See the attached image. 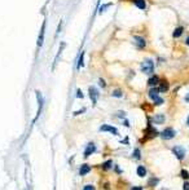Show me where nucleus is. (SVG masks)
<instances>
[{"mask_svg":"<svg viewBox=\"0 0 189 190\" xmlns=\"http://www.w3.org/2000/svg\"><path fill=\"white\" fill-rule=\"evenodd\" d=\"M148 96H149V98L154 102V105L158 106V105H162V103H163V98L159 97V92H158V89H157V88H152L150 91H149Z\"/></svg>","mask_w":189,"mask_h":190,"instance_id":"1","label":"nucleus"},{"mask_svg":"<svg viewBox=\"0 0 189 190\" xmlns=\"http://www.w3.org/2000/svg\"><path fill=\"white\" fill-rule=\"evenodd\" d=\"M141 71L144 74H152L153 71H154V62H153L152 60H145L144 62L141 63Z\"/></svg>","mask_w":189,"mask_h":190,"instance_id":"2","label":"nucleus"},{"mask_svg":"<svg viewBox=\"0 0 189 190\" xmlns=\"http://www.w3.org/2000/svg\"><path fill=\"white\" fill-rule=\"evenodd\" d=\"M172 154L176 157L177 160H183L185 158V149L183 146H174L172 148Z\"/></svg>","mask_w":189,"mask_h":190,"instance_id":"3","label":"nucleus"},{"mask_svg":"<svg viewBox=\"0 0 189 190\" xmlns=\"http://www.w3.org/2000/svg\"><path fill=\"white\" fill-rule=\"evenodd\" d=\"M176 136V132H175V130L174 128H171V127H169V128H165L162 132H161V137L163 138V140H171V138H174Z\"/></svg>","mask_w":189,"mask_h":190,"instance_id":"4","label":"nucleus"},{"mask_svg":"<svg viewBox=\"0 0 189 190\" xmlns=\"http://www.w3.org/2000/svg\"><path fill=\"white\" fill-rule=\"evenodd\" d=\"M155 136H158V132L155 131V128H153L150 124L148 125V128L145 130V137L142 138V142L147 141V140H150L153 137H155Z\"/></svg>","mask_w":189,"mask_h":190,"instance_id":"5","label":"nucleus"},{"mask_svg":"<svg viewBox=\"0 0 189 190\" xmlns=\"http://www.w3.org/2000/svg\"><path fill=\"white\" fill-rule=\"evenodd\" d=\"M169 88H170V85H169V82H167L166 79H163V80H159L158 85H157V89H158L159 93L167 92V91H169Z\"/></svg>","mask_w":189,"mask_h":190,"instance_id":"6","label":"nucleus"},{"mask_svg":"<svg viewBox=\"0 0 189 190\" xmlns=\"http://www.w3.org/2000/svg\"><path fill=\"white\" fill-rule=\"evenodd\" d=\"M100 131L101 132H109V133H113V135H118V130H117L115 127H112V125H109V124H104V125H101L100 127Z\"/></svg>","mask_w":189,"mask_h":190,"instance_id":"7","label":"nucleus"},{"mask_svg":"<svg viewBox=\"0 0 189 190\" xmlns=\"http://www.w3.org/2000/svg\"><path fill=\"white\" fill-rule=\"evenodd\" d=\"M134 41H135V45L139 49H144L145 45H147V41H145V39L142 36H134Z\"/></svg>","mask_w":189,"mask_h":190,"instance_id":"8","label":"nucleus"},{"mask_svg":"<svg viewBox=\"0 0 189 190\" xmlns=\"http://www.w3.org/2000/svg\"><path fill=\"white\" fill-rule=\"evenodd\" d=\"M44 34H45V21H43L40 33H39V38H38V47L39 48L43 45V41H44Z\"/></svg>","mask_w":189,"mask_h":190,"instance_id":"9","label":"nucleus"},{"mask_svg":"<svg viewBox=\"0 0 189 190\" xmlns=\"http://www.w3.org/2000/svg\"><path fill=\"white\" fill-rule=\"evenodd\" d=\"M88 92H90V97H91L92 103H96L97 102V97H99V91L95 87H90L88 88Z\"/></svg>","mask_w":189,"mask_h":190,"instance_id":"10","label":"nucleus"},{"mask_svg":"<svg viewBox=\"0 0 189 190\" xmlns=\"http://www.w3.org/2000/svg\"><path fill=\"white\" fill-rule=\"evenodd\" d=\"M90 171H91V166L90 164H87V163L82 164V166L79 167V175L80 176H84V175L90 173Z\"/></svg>","mask_w":189,"mask_h":190,"instance_id":"11","label":"nucleus"},{"mask_svg":"<svg viewBox=\"0 0 189 190\" xmlns=\"http://www.w3.org/2000/svg\"><path fill=\"white\" fill-rule=\"evenodd\" d=\"M95 151H96V146H95V144H92V142H91V144H88V145H87V148H85L84 157H85V158H88V157L91 155V154H93Z\"/></svg>","mask_w":189,"mask_h":190,"instance_id":"12","label":"nucleus"},{"mask_svg":"<svg viewBox=\"0 0 189 190\" xmlns=\"http://www.w3.org/2000/svg\"><path fill=\"white\" fill-rule=\"evenodd\" d=\"M159 83V76L158 75H153V76L149 78V80H148V85L149 87H157Z\"/></svg>","mask_w":189,"mask_h":190,"instance_id":"13","label":"nucleus"},{"mask_svg":"<svg viewBox=\"0 0 189 190\" xmlns=\"http://www.w3.org/2000/svg\"><path fill=\"white\" fill-rule=\"evenodd\" d=\"M165 120H166V116L163 114H157V115L153 116V122L155 124H162V123H165Z\"/></svg>","mask_w":189,"mask_h":190,"instance_id":"14","label":"nucleus"},{"mask_svg":"<svg viewBox=\"0 0 189 190\" xmlns=\"http://www.w3.org/2000/svg\"><path fill=\"white\" fill-rule=\"evenodd\" d=\"M132 3L137 7L139 9H141V10L147 9V3H145V0H132Z\"/></svg>","mask_w":189,"mask_h":190,"instance_id":"15","label":"nucleus"},{"mask_svg":"<svg viewBox=\"0 0 189 190\" xmlns=\"http://www.w3.org/2000/svg\"><path fill=\"white\" fill-rule=\"evenodd\" d=\"M183 33H184V27L183 26H179V27H176L175 30H174L172 36L175 38V39H177V38H180L181 35H183Z\"/></svg>","mask_w":189,"mask_h":190,"instance_id":"16","label":"nucleus"},{"mask_svg":"<svg viewBox=\"0 0 189 190\" xmlns=\"http://www.w3.org/2000/svg\"><path fill=\"white\" fill-rule=\"evenodd\" d=\"M137 176L139 177H145L147 176V168L144 166H139L137 167Z\"/></svg>","mask_w":189,"mask_h":190,"instance_id":"17","label":"nucleus"},{"mask_svg":"<svg viewBox=\"0 0 189 190\" xmlns=\"http://www.w3.org/2000/svg\"><path fill=\"white\" fill-rule=\"evenodd\" d=\"M109 7H112V3H106V4H102V5L99 8V14L105 13V12H106V9H108Z\"/></svg>","mask_w":189,"mask_h":190,"instance_id":"18","label":"nucleus"},{"mask_svg":"<svg viewBox=\"0 0 189 190\" xmlns=\"http://www.w3.org/2000/svg\"><path fill=\"white\" fill-rule=\"evenodd\" d=\"M180 176H181V178H183L184 181H188L189 180V172L187 170H181L180 171Z\"/></svg>","mask_w":189,"mask_h":190,"instance_id":"19","label":"nucleus"},{"mask_svg":"<svg viewBox=\"0 0 189 190\" xmlns=\"http://www.w3.org/2000/svg\"><path fill=\"white\" fill-rule=\"evenodd\" d=\"M112 166H113V162L109 159V160H106V162H105L104 164H102V170H104V171H108Z\"/></svg>","mask_w":189,"mask_h":190,"instance_id":"20","label":"nucleus"},{"mask_svg":"<svg viewBox=\"0 0 189 190\" xmlns=\"http://www.w3.org/2000/svg\"><path fill=\"white\" fill-rule=\"evenodd\" d=\"M158 182H159V178L153 177V178H150V180H149L148 185H149V186H155V185H158Z\"/></svg>","mask_w":189,"mask_h":190,"instance_id":"21","label":"nucleus"},{"mask_svg":"<svg viewBox=\"0 0 189 190\" xmlns=\"http://www.w3.org/2000/svg\"><path fill=\"white\" fill-rule=\"evenodd\" d=\"M112 96L113 97H122L123 96V93H122V91H120V89H115V91H113V93H112Z\"/></svg>","mask_w":189,"mask_h":190,"instance_id":"22","label":"nucleus"},{"mask_svg":"<svg viewBox=\"0 0 189 190\" xmlns=\"http://www.w3.org/2000/svg\"><path fill=\"white\" fill-rule=\"evenodd\" d=\"M83 56H84V53L82 52V55L79 56V61H78V66H77L78 70H80V67L83 66Z\"/></svg>","mask_w":189,"mask_h":190,"instance_id":"23","label":"nucleus"},{"mask_svg":"<svg viewBox=\"0 0 189 190\" xmlns=\"http://www.w3.org/2000/svg\"><path fill=\"white\" fill-rule=\"evenodd\" d=\"M134 157L136 158V159H140V150H139V149H135V151H134Z\"/></svg>","mask_w":189,"mask_h":190,"instance_id":"24","label":"nucleus"},{"mask_svg":"<svg viewBox=\"0 0 189 190\" xmlns=\"http://www.w3.org/2000/svg\"><path fill=\"white\" fill-rule=\"evenodd\" d=\"M183 190H189V181H184V185H183Z\"/></svg>","mask_w":189,"mask_h":190,"instance_id":"25","label":"nucleus"},{"mask_svg":"<svg viewBox=\"0 0 189 190\" xmlns=\"http://www.w3.org/2000/svg\"><path fill=\"white\" fill-rule=\"evenodd\" d=\"M77 97L78 98H83V93H82L80 89H78V91H77Z\"/></svg>","mask_w":189,"mask_h":190,"instance_id":"26","label":"nucleus"},{"mask_svg":"<svg viewBox=\"0 0 189 190\" xmlns=\"http://www.w3.org/2000/svg\"><path fill=\"white\" fill-rule=\"evenodd\" d=\"M83 190H95V188L92 185H85L83 188Z\"/></svg>","mask_w":189,"mask_h":190,"instance_id":"27","label":"nucleus"},{"mask_svg":"<svg viewBox=\"0 0 189 190\" xmlns=\"http://www.w3.org/2000/svg\"><path fill=\"white\" fill-rule=\"evenodd\" d=\"M99 84H100V85H101V87H102V88H104V87H105V85H106V83H105V80H102V79H100V80H99Z\"/></svg>","mask_w":189,"mask_h":190,"instance_id":"28","label":"nucleus"},{"mask_svg":"<svg viewBox=\"0 0 189 190\" xmlns=\"http://www.w3.org/2000/svg\"><path fill=\"white\" fill-rule=\"evenodd\" d=\"M184 100H185V102H188V103H189V93H187V95H185Z\"/></svg>","mask_w":189,"mask_h":190,"instance_id":"29","label":"nucleus"},{"mask_svg":"<svg viewBox=\"0 0 189 190\" xmlns=\"http://www.w3.org/2000/svg\"><path fill=\"white\" fill-rule=\"evenodd\" d=\"M84 111H85V109H82V110H79V111H77V113H75V115H79V114L84 113Z\"/></svg>","mask_w":189,"mask_h":190,"instance_id":"30","label":"nucleus"},{"mask_svg":"<svg viewBox=\"0 0 189 190\" xmlns=\"http://www.w3.org/2000/svg\"><path fill=\"white\" fill-rule=\"evenodd\" d=\"M131 190H142V188L141 186H135V188H132Z\"/></svg>","mask_w":189,"mask_h":190,"instance_id":"31","label":"nucleus"},{"mask_svg":"<svg viewBox=\"0 0 189 190\" xmlns=\"http://www.w3.org/2000/svg\"><path fill=\"white\" fill-rule=\"evenodd\" d=\"M185 44H187V45H188V47H189V36H188V38H187V40H185Z\"/></svg>","mask_w":189,"mask_h":190,"instance_id":"32","label":"nucleus"},{"mask_svg":"<svg viewBox=\"0 0 189 190\" xmlns=\"http://www.w3.org/2000/svg\"><path fill=\"white\" fill-rule=\"evenodd\" d=\"M187 123H188V125H189V116H188V120H187Z\"/></svg>","mask_w":189,"mask_h":190,"instance_id":"33","label":"nucleus"}]
</instances>
